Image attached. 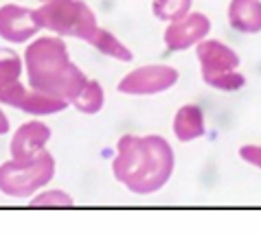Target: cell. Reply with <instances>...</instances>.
Returning <instances> with one entry per match:
<instances>
[{
    "mask_svg": "<svg viewBox=\"0 0 261 234\" xmlns=\"http://www.w3.org/2000/svg\"><path fill=\"white\" fill-rule=\"evenodd\" d=\"M176 169V156L167 138L125 134L112 158V175L134 195H154L167 186Z\"/></svg>",
    "mask_w": 261,
    "mask_h": 234,
    "instance_id": "cell-1",
    "label": "cell"
},
{
    "mask_svg": "<svg viewBox=\"0 0 261 234\" xmlns=\"http://www.w3.org/2000/svg\"><path fill=\"white\" fill-rule=\"evenodd\" d=\"M24 70L29 87L68 103H72L88 81L84 70L70 60L68 46L60 35H42L29 42L24 50Z\"/></svg>",
    "mask_w": 261,
    "mask_h": 234,
    "instance_id": "cell-2",
    "label": "cell"
},
{
    "mask_svg": "<svg viewBox=\"0 0 261 234\" xmlns=\"http://www.w3.org/2000/svg\"><path fill=\"white\" fill-rule=\"evenodd\" d=\"M40 26L60 38L90 42L97 33V16L84 0H46L35 9Z\"/></svg>",
    "mask_w": 261,
    "mask_h": 234,
    "instance_id": "cell-3",
    "label": "cell"
},
{
    "mask_svg": "<svg viewBox=\"0 0 261 234\" xmlns=\"http://www.w3.org/2000/svg\"><path fill=\"white\" fill-rule=\"evenodd\" d=\"M200 62L202 81L220 92H235L246 85V77L239 72V55L220 40H202L195 46Z\"/></svg>",
    "mask_w": 261,
    "mask_h": 234,
    "instance_id": "cell-4",
    "label": "cell"
},
{
    "mask_svg": "<svg viewBox=\"0 0 261 234\" xmlns=\"http://www.w3.org/2000/svg\"><path fill=\"white\" fill-rule=\"evenodd\" d=\"M55 178V158L44 149L38 158L29 162H9L0 164V193L13 199H31Z\"/></svg>",
    "mask_w": 261,
    "mask_h": 234,
    "instance_id": "cell-5",
    "label": "cell"
},
{
    "mask_svg": "<svg viewBox=\"0 0 261 234\" xmlns=\"http://www.w3.org/2000/svg\"><path fill=\"white\" fill-rule=\"evenodd\" d=\"M180 72L167 64H147L129 70L119 81L117 90L127 97H154L171 90L178 83Z\"/></svg>",
    "mask_w": 261,
    "mask_h": 234,
    "instance_id": "cell-6",
    "label": "cell"
},
{
    "mask_svg": "<svg viewBox=\"0 0 261 234\" xmlns=\"http://www.w3.org/2000/svg\"><path fill=\"white\" fill-rule=\"evenodd\" d=\"M208 33H211V20L200 11H189L185 18L169 22V26L163 33V40L167 50L182 53L191 46H198L202 40L208 38Z\"/></svg>",
    "mask_w": 261,
    "mask_h": 234,
    "instance_id": "cell-7",
    "label": "cell"
},
{
    "mask_svg": "<svg viewBox=\"0 0 261 234\" xmlns=\"http://www.w3.org/2000/svg\"><path fill=\"white\" fill-rule=\"evenodd\" d=\"M40 22L35 18V9L18 5H3L0 7V38L5 42L24 44L35 38L40 31Z\"/></svg>",
    "mask_w": 261,
    "mask_h": 234,
    "instance_id": "cell-8",
    "label": "cell"
},
{
    "mask_svg": "<svg viewBox=\"0 0 261 234\" xmlns=\"http://www.w3.org/2000/svg\"><path fill=\"white\" fill-rule=\"evenodd\" d=\"M48 140H50V129L46 123H42V121L22 123L16 129V134L11 138V144H9L11 160H16V162H29V160L38 158L46 149Z\"/></svg>",
    "mask_w": 261,
    "mask_h": 234,
    "instance_id": "cell-9",
    "label": "cell"
},
{
    "mask_svg": "<svg viewBox=\"0 0 261 234\" xmlns=\"http://www.w3.org/2000/svg\"><path fill=\"white\" fill-rule=\"evenodd\" d=\"M226 16L237 33H261V0H230Z\"/></svg>",
    "mask_w": 261,
    "mask_h": 234,
    "instance_id": "cell-10",
    "label": "cell"
},
{
    "mask_svg": "<svg viewBox=\"0 0 261 234\" xmlns=\"http://www.w3.org/2000/svg\"><path fill=\"white\" fill-rule=\"evenodd\" d=\"M173 134L180 142H193L206 134V121L200 105L187 103L173 116Z\"/></svg>",
    "mask_w": 261,
    "mask_h": 234,
    "instance_id": "cell-11",
    "label": "cell"
},
{
    "mask_svg": "<svg viewBox=\"0 0 261 234\" xmlns=\"http://www.w3.org/2000/svg\"><path fill=\"white\" fill-rule=\"evenodd\" d=\"M68 105H70L68 101L50 97V94H44V92H38V90H33V87H29L18 109L24 114H31V116H50V114L64 112Z\"/></svg>",
    "mask_w": 261,
    "mask_h": 234,
    "instance_id": "cell-12",
    "label": "cell"
},
{
    "mask_svg": "<svg viewBox=\"0 0 261 234\" xmlns=\"http://www.w3.org/2000/svg\"><path fill=\"white\" fill-rule=\"evenodd\" d=\"M88 44L95 46L101 55L110 57V60H117V62H132L134 60L132 50H129L112 31H106V28H97V33L92 35V40Z\"/></svg>",
    "mask_w": 261,
    "mask_h": 234,
    "instance_id": "cell-13",
    "label": "cell"
},
{
    "mask_svg": "<svg viewBox=\"0 0 261 234\" xmlns=\"http://www.w3.org/2000/svg\"><path fill=\"white\" fill-rule=\"evenodd\" d=\"M103 103H106V94H103V87L97 79H88L86 85L82 87V92L72 99V107L82 114H97L103 109Z\"/></svg>",
    "mask_w": 261,
    "mask_h": 234,
    "instance_id": "cell-14",
    "label": "cell"
},
{
    "mask_svg": "<svg viewBox=\"0 0 261 234\" xmlns=\"http://www.w3.org/2000/svg\"><path fill=\"white\" fill-rule=\"evenodd\" d=\"M193 0H151V13L163 22H176L191 11Z\"/></svg>",
    "mask_w": 261,
    "mask_h": 234,
    "instance_id": "cell-15",
    "label": "cell"
},
{
    "mask_svg": "<svg viewBox=\"0 0 261 234\" xmlns=\"http://www.w3.org/2000/svg\"><path fill=\"white\" fill-rule=\"evenodd\" d=\"M22 77V57L16 50L0 46V85L20 81Z\"/></svg>",
    "mask_w": 261,
    "mask_h": 234,
    "instance_id": "cell-16",
    "label": "cell"
},
{
    "mask_svg": "<svg viewBox=\"0 0 261 234\" xmlns=\"http://www.w3.org/2000/svg\"><path fill=\"white\" fill-rule=\"evenodd\" d=\"M75 199L64 193V191H44V193H35L29 201L31 208H70Z\"/></svg>",
    "mask_w": 261,
    "mask_h": 234,
    "instance_id": "cell-17",
    "label": "cell"
},
{
    "mask_svg": "<svg viewBox=\"0 0 261 234\" xmlns=\"http://www.w3.org/2000/svg\"><path fill=\"white\" fill-rule=\"evenodd\" d=\"M29 87H24L20 81L9 83V85H0V105H11V107H20L24 94Z\"/></svg>",
    "mask_w": 261,
    "mask_h": 234,
    "instance_id": "cell-18",
    "label": "cell"
},
{
    "mask_svg": "<svg viewBox=\"0 0 261 234\" xmlns=\"http://www.w3.org/2000/svg\"><path fill=\"white\" fill-rule=\"evenodd\" d=\"M239 158H242L246 164H250L261 171V144H242V147H239Z\"/></svg>",
    "mask_w": 261,
    "mask_h": 234,
    "instance_id": "cell-19",
    "label": "cell"
},
{
    "mask_svg": "<svg viewBox=\"0 0 261 234\" xmlns=\"http://www.w3.org/2000/svg\"><path fill=\"white\" fill-rule=\"evenodd\" d=\"M7 131H9V119H7V114L0 109V136L7 134Z\"/></svg>",
    "mask_w": 261,
    "mask_h": 234,
    "instance_id": "cell-20",
    "label": "cell"
},
{
    "mask_svg": "<svg viewBox=\"0 0 261 234\" xmlns=\"http://www.w3.org/2000/svg\"><path fill=\"white\" fill-rule=\"evenodd\" d=\"M40 3H46V0H40Z\"/></svg>",
    "mask_w": 261,
    "mask_h": 234,
    "instance_id": "cell-21",
    "label": "cell"
}]
</instances>
